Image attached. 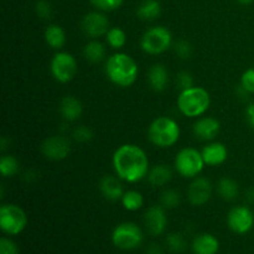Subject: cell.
<instances>
[{
	"mask_svg": "<svg viewBox=\"0 0 254 254\" xmlns=\"http://www.w3.org/2000/svg\"><path fill=\"white\" fill-rule=\"evenodd\" d=\"M113 168L121 180L135 184L148 178L149 159L135 144H123L113 154Z\"/></svg>",
	"mask_w": 254,
	"mask_h": 254,
	"instance_id": "obj_1",
	"label": "cell"
},
{
	"mask_svg": "<svg viewBox=\"0 0 254 254\" xmlns=\"http://www.w3.org/2000/svg\"><path fill=\"white\" fill-rule=\"evenodd\" d=\"M106 74L112 83L126 88L136 81L139 67L133 57L124 52H117L107 60Z\"/></svg>",
	"mask_w": 254,
	"mask_h": 254,
	"instance_id": "obj_2",
	"label": "cell"
},
{
	"mask_svg": "<svg viewBox=\"0 0 254 254\" xmlns=\"http://www.w3.org/2000/svg\"><path fill=\"white\" fill-rule=\"evenodd\" d=\"M210 93L202 87H191L181 91L178 97V108L185 117L197 118L205 114L210 108Z\"/></svg>",
	"mask_w": 254,
	"mask_h": 254,
	"instance_id": "obj_3",
	"label": "cell"
},
{
	"mask_svg": "<svg viewBox=\"0 0 254 254\" xmlns=\"http://www.w3.org/2000/svg\"><path fill=\"white\" fill-rule=\"evenodd\" d=\"M180 127L169 117H159L154 119L148 129V138L159 148H170L180 139Z\"/></svg>",
	"mask_w": 254,
	"mask_h": 254,
	"instance_id": "obj_4",
	"label": "cell"
},
{
	"mask_svg": "<svg viewBox=\"0 0 254 254\" xmlns=\"http://www.w3.org/2000/svg\"><path fill=\"white\" fill-rule=\"evenodd\" d=\"M173 44V35L165 26H153L146 30L140 40V47L148 55H160Z\"/></svg>",
	"mask_w": 254,
	"mask_h": 254,
	"instance_id": "obj_5",
	"label": "cell"
},
{
	"mask_svg": "<svg viewBox=\"0 0 254 254\" xmlns=\"http://www.w3.org/2000/svg\"><path fill=\"white\" fill-rule=\"evenodd\" d=\"M202 153L195 148H185L176 154L175 169L183 178L195 179L205 168Z\"/></svg>",
	"mask_w": 254,
	"mask_h": 254,
	"instance_id": "obj_6",
	"label": "cell"
},
{
	"mask_svg": "<svg viewBox=\"0 0 254 254\" xmlns=\"http://www.w3.org/2000/svg\"><path fill=\"white\" fill-rule=\"evenodd\" d=\"M27 216L20 206L5 203L0 207V228L9 236H17L25 230Z\"/></svg>",
	"mask_w": 254,
	"mask_h": 254,
	"instance_id": "obj_7",
	"label": "cell"
},
{
	"mask_svg": "<svg viewBox=\"0 0 254 254\" xmlns=\"http://www.w3.org/2000/svg\"><path fill=\"white\" fill-rule=\"evenodd\" d=\"M144 240L143 231L133 222H123L117 226L112 233V242L117 248L133 251L141 245Z\"/></svg>",
	"mask_w": 254,
	"mask_h": 254,
	"instance_id": "obj_8",
	"label": "cell"
},
{
	"mask_svg": "<svg viewBox=\"0 0 254 254\" xmlns=\"http://www.w3.org/2000/svg\"><path fill=\"white\" fill-rule=\"evenodd\" d=\"M50 68H51L52 76L57 82L68 83L73 79L77 72L76 59L68 52L60 51L52 57Z\"/></svg>",
	"mask_w": 254,
	"mask_h": 254,
	"instance_id": "obj_9",
	"label": "cell"
},
{
	"mask_svg": "<svg viewBox=\"0 0 254 254\" xmlns=\"http://www.w3.org/2000/svg\"><path fill=\"white\" fill-rule=\"evenodd\" d=\"M227 223L232 232L246 235L254 226L253 211L248 206H236L228 212Z\"/></svg>",
	"mask_w": 254,
	"mask_h": 254,
	"instance_id": "obj_10",
	"label": "cell"
},
{
	"mask_svg": "<svg viewBox=\"0 0 254 254\" xmlns=\"http://www.w3.org/2000/svg\"><path fill=\"white\" fill-rule=\"evenodd\" d=\"M41 151L49 160L60 161L66 159L71 153V144L64 136L54 135L42 143Z\"/></svg>",
	"mask_w": 254,
	"mask_h": 254,
	"instance_id": "obj_11",
	"label": "cell"
},
{
	"mask_svg": "<svg viewBox=\"0 0 254 254\" xmlns=\"http://www.w3.org/2000/svg\"><path fill=\"white\" fill-rule=\"evenodd\" d=\"M81 27L87 36L96 39L107 35L109 30V21L103 12L92 11L84 15L81 21Z\"/></svg>",
	"mask_w": 254,
	"mask_h": 254,
	"instance_id": "obj_12",
	"label": "cell"
},
{
	"mask_svg": "<svg viewBox=\"0 0 254 254\" xmlns=\"http://www.w3.org/2000/svg\"><path fill=\"white\" fill-rule=\"evenodd\" d=\"M212 196V185L208 179L203 176H196L190 184L188 190V198L191 205L202 206L208 202Z\"/></svg>",
	"mask_w": 254,
	"mask_h": 254,
	"instance_id": "obj_13",
	"label": "cell"
},
{
	"mask_svg": "<svg viewBox=\"0 0 254 254\" xmlns=\"http://www.w3.org/2000/svg\"><path fill=\"white\" fill-rule=\"evenodd\" d=\"M144 223L146 230L153 236H160L165 232L168 226V217H166L165 207L163 206H151L146 210L144 215Z\"/></svg>",
	"mask_w": 254,
	"mask_h": 254,
	"instance_id": "obj_14",
	"label": "cell"
},
{
	"mask_svg": "<svg viewBox=\"0 0 254 254\" xmlns=\"http://www.w3.org/2000/svg\"><path fill=\"white\" fill-rule=\"evenodd\" d=\"M221 123L212 117H203L193 124V134L202 140H212L218 135Z\"/></svg>",
	"mask_w": 254,
	"mask_h": 254,
	"instance_id": "obj_15",
	"label": "cell"
},
{
	"mask_svg": "<svg viewBox=\"0 0 254 254\" xmlns=\"http://www.w3.org/2000/svg\"><path fill=\"white\" fill-rule=\"evenodd\" d=\"M99 190H101L104 198H107L108 201L122 200L124 195L121 179L114 175L103 176L101 179V183H99Z\"/></svg>",
	"mask_w": 254,
	"mask_h": 254,
	"instance_id": "obj_16",
	"label": "cell"
},
{
	"mask_svg": "<svg viewBox=\"0 0 254 254\" xmlns=\"http://www.w3.org/2000/svg\"><path fill=\"white\" fill-rule=\"evenodd\" d=\"M203 161L208 166H217L225 163L228 158L227 148L222 143H210L201 150Z\"/></svg>",
	"mask_w": 254,
	"mask_h": 254,
	"instance_id": "obj_17",
	"label": "cell"
},
{
	"mask_svg": "<svg viewBox=\"0 0 254 254\" xmlns=\"http://www.w3.org/2000/svg\"><path fill=\"white\" fill-rule=\"evenodd\" d=\"M220 251V242L210 233L197 236L192 242V252L195 254H217Z\"/></svg>",
	"mask_w": 254,
	"mask_h": 254,
	"instance_id": "obj_18",
	"label": "cell"
},
{
	"mask_svg": "<svg viewBox=\"0 0 254 254\" xmlns=\"http://www.w3.org/2000/svg\"><path fill=\"white\" fill-rule=\"evenodd\" d=\"M148 81L154 91H165L169 83V72L166 67L161 64H156L151 66L148 72Z\"/></svg>",
	"mask_w": 254,
	"mask_h": 254,
	"instance_id": "obj_19",
	"label": "cell"
},
{
	"mask_svg": "<svg viewBox=\"0 0 254 254\" xmlns=\"http://www.w3.org/2000/svg\"><path fill=\"white\" fill-rule=\"evenodd\" d=\"M60 112L67 122H76L77 119L81 118L83 113V107L76 97L66 96L62 98L61 104H60Z\"/></svg>",
	"mask_w": 254,
	"mask_h": 254,
	"instance_id": "obj_20",
	"label": "cell"
},
{
	"mask_svg": "<svg viewBox=\"0 0 254 254\" xmlns=\"http://www.w3.org/2000/svg\"><path fill=\"white\" fill-rule=\"evenodd\" d=\"M173 179V171L168 165H156L149 170L148 180L153 186H165Z\"/></svg>",
	"mask_w": 254,
	"mask_h": 254,
	"instance_id": "obj_21",
	"label": "cell"
},
{
	"mask_svg": "<svg viewBox=\"0 0 254 254\" xmlns=\"http://www.w3.org/2000/svg\"><path fill=\"white\" fill-rule=\"evenodd\" d=\"M45 41L52 49L60 50L66 44V34L60 25L52 24L45 30Z\"/></svg>",
	"mask_w": 254,
	"mask_h": 254,
	"instance_id": "obj_22",
	"label": "cell"
},
{
	"mask_svg": "<svg viewBox=\"0 0 254 254\" xmlns=\"http://www.w3.org/2000/svg\"><path fill=\"white\" fill-rule=\"evenodd\" d=\"M160 12L161 6L158 0H145L139 5L138 10H136V15L141 20H146V21L155 20L160 15Z\"/></svg>",
	"mask_w": 254,
	"mask_h": 254,
	"instance_id": "obj_23",
	"label": "cell"
},
{
	"mask_svg": "<svg viewBox=\"0 0 254 254\" xmlns=\"http://www.w3.org/2000/svg\"><path fill=\"white\" fill-rule=\"evenodd\" d=\"M106 52L104 45L97 40L89 41L83 49L84 57L87 59V61L92 62V64H98V62L103 61L104 57H106Z\"/></svg>",
	"mask_w": 254,
	"mask_h": 254,
	"instance_id": "obj_24",
	"label": "cell"
},
{
	"mask_svg": "<svg viewBox=\"0 0 254 254\" xmlns=\"http://www.w3.org/2000/svg\"><path fill=\"white\" fill-rule=\"evenodd\" d=\"M240 189H238V184L236 183L233 179L223 178L221 179L218 183V193L221 197L226 201H232L237 197Z\"/></svg>",
	"mask_w": 254,
	"mask_h": 254,
	"instance_id": "obj_25",
	"label": "cell"
},
{
	"mask_svg": "<svg viewBox=\"0 0 254 254\" xmlns=\"http://www.w3.org/2000/svg\"><path fill=\"white\" fill-rule=\"evenodd\" d=\"M121 201L122 205L127 211H138L144 205L143 195L135 190H129L124 192Z\"/></svg>",
	"mask_w": 254,
	"mask_h": 254,
	"instance_id": "obj_26",
	"label": "cell"
},
{
	"mask_svg": "<svg viewBox=\"0 0 254 254\" xmlns=\"http://www.w3.org/2000/svg\"><path fill=\"white\" fill-rule=\"evenodd\" d=\"M20 169L19 160L12 155H2L0 158V173L5 178L16 175Z\"/></svg>",
	"mask_w": 254,
	"mask_h": 254,
	"instance_id": "obj_27",
	"label": "cell"
},
{
	"mask_svg": "<svg viewBox=\"0 0 254 254\" xmlns=\"http://www.w3.org/2000/svg\"><path fill=\"white\" fill-rule=\"evenodd\" d=\"M106 37L109 46L113 47V49L116 50L122 49V47L126 46L127 44V35L121 27H112V29H109Z\"/></svg>",
	"mask_w": 254,
	"mask_h": 254,
	"instance_id": "obj_28",
	"label": "cell"
},
{
	"mask_svg": "<svg viewBox=\"0 0 254 254\" xmlns=\"http://www.w3.org/2000/svg\"><path fill=\"white\" fill-rule=\"evenodd\" d=\"M166 246L174 253H183L186 250V241L181 233H170L166 237Z\"/></svg>",
	"mask_w": 254,
	"mask_h": 254,
	"instance_id": "obj_29",
	"label": "cell"
},
{
	"mask_svg": "<svg viewBox=\"0 0 254 254\" xmlns=\"http://www.w3.org/2000/svg\"><path fill=\"white\" fill-rule=\"evenodd\" d=\"M161 206L165 208H175L180 203V193L176 190L169 189L161 193Z\"/></svg>",
	"mask_w": 254,
	"mask_h": 254,
	"instance_id": "obj_30",
	"label": "cell"
},
{
	"mask_svg": "<svg viewBox=\"0 0 254 254\" xmlns=\"http://www.w3.org/2000/svg\"><path fill=\"white\" fill-rule=\"evenodd\" d=\"M91 2L101 11H113L121 7L123 0H91Z\"/></svg>",
	"mask_w": 254,
	"mask_h": 254,
	"instance_id": "obj_31",
	"label": "cell"
},
{
	"mask_svg": "<svg viewBox=\"0 0 254 254\" xmlns=\"http://www.w3.org/2000/svg\"><path fill=\"white\" fill-rule=\"evenodd\" d=\"M241 88L247 93H254V68H250L243 72L241 77Z\"/></svg>",
	"mask_w": 254,
	"mask_h": 254,
	"instance_id": "obj_32",
	"label": "cell"
},
{
	"mask_svg": "<svg viewBox=\"0 0 254 254\" xmlns=\"http://www.w3.org/2000/svg\"><path fill=\"white\" fill-rule=\"evenodd\" d=\"M176 86H178V88H180V91H185V89L193 87L192 74L186 71L179 72L178 76H176Z\"/></svg>",
	"mask_w": 254,
	"mask_h": 254,
	"instance_id": "obj_33",
	"label": "cell"
},
{
	"mask_svg": "<svg viewBox=\"0 0 254 254\" xmlns=\"http://www.w3.org/2000/svg\"><path fill=\"white\" fill-rule=\"evenodd\" d=\"M72 136H73L74 140L78 141V143H87V141L92 140V138H93V133H92V130L89 128H87V127L84 126H81V127H77V128L74 129L73 133H72Z\"/></svg>",
	"mask_w": 254,
	"mask_h": 254,
	"instance_id": "obj_34",
	"label": "cell"
},
{
	"mask_svg": "<svg viewBox=\"0 0 254 254\" xmlns=\"http://www.w3.org/2000/svg\"><path fill=\"white\" fill-rule=\"evenodd\" d=\"M174 50H175L176 55L183 60L190 59L191 55H192V46H191L190 42L185 41V40H181V41L176 42Z\"/></svg>",
	"mask_w": 254,
	"mask_h": 254,
	"instance_id": "obj_35",
	"label": "cell"
},
{
	"mask_svg": "<svg viewBox=\"0 0 254 254\" xmlns=\"http://www.w3.org/2000/svg\"><path fill=\"white\" fill-rule=\"evenodd\" d=\"M0 254H19V247L10 238L2 237L0 240Z\"/></svg>",
	"mask_w": 254,
	"mask_h": 254,
	"instance_id": "obj_36",
	"label": "cell"
},
{
	"mask_svg": "<svg viewBox=\"0 0 254 254\" xmlns=\"http://www.w3.org/2000/svg\"><path fill=\"white\" fill-rule=\"evenodd\" d=\"M36 12L41 19H50L52 15V9L51 5L47 1H44V0H40L36 4Z\"/></svg>",
	"mask_w": 254,
	"mask_h": 254,
	"instance_id": "obj_37",
	"label": "cell"
},
{
	"mask_svg": "<svg viewBox=\"0 0 254 254\" xmlns=\"http://www.w3.org/2000/svg\"><path fill=\"white\" fill-rule=\"evenodd\" d=\"M246 116H247L250 126L254 129V103H251L250 106L247 107V109H246Z\"/></svg>",
	"mask_w": 254,
	"mask_h": 254,
	"instance_id": "obj_38",
	"label": "cell"
},
{
	"mask_svg": "<svg viewBox=\"0 0 254 254\" xmlns=\"http://www.w3.org/2000/svg\"><path fill=\"white\" fill-rule=\"evenodd\" d=\"M145 254H164V251L160 246L156 245V243H153V245H150L146 248Z\"/></svg>",
	"mask_w": 254,
	"mask_h": 254,
	"instance_id": "obj_39",
	"label": "cell"
},
{
	"mask_svg": "<svg viewBox=\"0 0 254 254\" xmlns=\"http://www.w3.org/2000/svg\"><path fill=\"white\" fill-rule=\"evenodd\" d=\"M246 200L250 203H254V188H250L246 191Z\"/></svg>",
	"mask_w": 254,
	"mask_h": 254,
	"instance_id": "obj_40",
	"label": "cell"
},
{
	"mask_svg": "<svg viewBox=\"0 0 254 254\" xmlns=\"http://www.w3.org/2000/svg\"><path fill=\"white\" fill-rule=\"evenodd\" d=\"M236 1H238L240 4H242V5H250V4H252L254 0H236Z\"/></svg>",
	"mask_w": 254,
	"mask_h": 254,
	"instance_id": "obj_41",
	"label": "cell"
}]
</instances>
